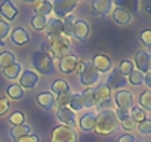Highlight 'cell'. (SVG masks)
Here are the masks:
<instances>
[{
  "label": "cell",
  "mask_w": 151,
  "mask_h": 142,
  "mask_svg": "<svg viewBox=\"0 0 151 142\" xmlns=\"http://www.w3.org/2000/svg\"><path fill=\"white\" fill-rule=\"evenodd\" d=\"M34 12L40 16H47L52 12V3L49 0H36L34 2Z\"/></svg>",
  "instance_id": "cell-25"
},
{
  "label": "cell",
  "mask_w": 151,
  "mask_h": 142,
  "mask_svg": "<svg viewBox=\"0 0 151 142\" xmlns=\"http://www.w3.org/2000/svg\"><path fill=\"white\" fill-rule=\"evenodd\" d=\"M15 64V55L12 52H2L0 53V68H6L9 65Z\"/></svg>",
  "instance_id": "cell-33"
},
{
  "label": "cell",
  "mask_w": 151,
  "mask_h": 142,
  "mask_svg": "<svg viewBox=\"0 0 151 142\" xmlns=\"http://www.w3.org/2000/svg\"><path fill=\"white\" fill-rule=\"evenodd\" d=\"M120 124H122V127H123L124 130H132V129L135 127V120H133L132 117H127V118H124L123 121H120Z\"/></svg>",
  "instance_id": "cell-42"
},
{
  "label": "cell",
  "mask_w": 151,
  "mask_h": 142,
  "mask_svg": "<svg viewBox=\"0 0 151 142\" xmlns=\"http://www.w3.org/2000/svg\"><path fill=\"white\" fill-rule=\"evenodd\" d=\"M145 11H147V12L151 15V6H145Z\"/></svg>",
  "instance_id": "cell-49"
},
{
  "label": "cell",
  "mask_w": 151,
  "mask_h": 142,
  "mask_svg": "<svg viewBox=\"0 0 151 142\" xmlns=\"http://www.w3.org/2000/svg\"><path fill=\"white\" fill-rule=\"evenodd\" d=\"M74 2H76V3H77V2H79V0H74Z\"/></svg>",
  "instance_id": "cell-53"
},
{
  "label": "cell",
  "mask_w": 151,
  "mask_h": 142,
  "mask_svg": "<svg viewBox=\"0 0 151 142\" xmlns=\"http://www.w3.org/2000/svg\"><path fill=\"white\" fill-rule=\"evenodd\" d=\"M6 93H8V98H11V99H22L24 95H25L24 93V89L19 85H11L8 87Z\"/></svg>",
  "instance_id": "cell-29"
},
{
  "label": "cell",
  "mask_w": 151,
  "mask_h": 142,
  "mask_svg": "<svg viewBox=\"0 0 151 142\" xmlns=\"http://www.w3.org/2000/svg\"><path fill=\"white\" fill-rule=\"evenodd\" d=\"M18 142H40V138H39L37 135H34V133H30V135L21 138Z\"/></svg>",
  "instance_id": "cell-45"
},
{
  "label": "cell",
  "mask_w": 151,
  "mask_h": 142,
  "mask_svg": "<svg viewBox=\"0 0 151 142\" xmlns=\"http://www.w3.org/2000/svg\"><path fill=\"white\" fill-rule=\"evenodd\" d=\"M138 132L142 133V135H150L151 133V120L145 118L144 121H141L138 124Z\"/></svg>",
  "instance_id": "cell-39"
},
{
  "label": "cell",
  "mask_w": 151,
  "mask_h": 142,
  "mask_svg": "<svg viewBox=\"0 0 151 142\" xmlns=\"http://www.w3.org/2000/svg\"><path fill=\"white\" fill-rule=\"evenodd\" d=\"M9 99L8 98H0V115H5L8 111H9Z\"/></svg>",
  "instance_id": "cell-41"
},
{
  "label": "cell",
  "mask_w": 151,
  "mask_h": 142,
  "mask_svg": "<svg viewBox=\"0 0 151 142\" xmlns=\"http://www.w3.org/2000/svg\"><path fill=\"white\" fill-rule=\"evenodd\" d=\"M12 42L18 46H24V44L30 43V33L25 28L18 27L12 31Z\"/></svg>",
  "instance_id": "cell-19"
},
{
  "label": "cell",
  "mask_w": 151,
  "mask_h": 142,
  "mask_svg": "<svg viewBox=\"0 0 151 142\" xmlns=\"http://www.w3.org/2000/svg\"><path fill=\"white\" fill-rule=\"evenodd\" d=\"M76 22V16L74 15H67L65 19L62 21V33L65 36H73V25Z\"/></svg>",
  "instance_id": "cell-30"
},
{
  "label": "cell",
  "mask_w": 151,
  "mask_h": 142,
  "mask_svg": "<svg viewBox=\"0 0 151 142\" xmlns=\"http://www.w3.org/2000/svg\"><path fill=\"white\" fill-rule=\"evenodd\" d=\"M46 24H47V19L46 16H40V15H34L31 18V27L36 30V31H42L46 28Z\"/></svg>",
  "instance_id": "cell-34"
},
{
  "label": "cell",
  "mask_w": 151,
  "mask_h": 142,
  "mask_svg": "<svg viewBox=\"0 0 151 142\" xmlns=\"http://www.w3.org/2000/svg\"><path fill=\"white\" fill-rule=\"evenodd\" d=\"M56 118L64 126H68V127H73V129L76 126V113L73 110H70V108H58Z\"/></svg>",
  "instance_id": "cell-13"
},
{
  "label": "cell",
  "mask_w": 151,
  "mask_h": 142,
  "mask_svg": "<svg viewBox=\"0 0 151 142\" xmlns=\"http://www.w3.org/2000/svg\"><path fill=\"white\" fill-rule=\"evenodd\" d=\"M139 105L142 107V110L145 111H151V90H144L139 95Z\"/></svg>",
  "instance_id": "cell-32"
},
{
  "label": "cell",
  "mask_w": 151,
  "mask_h": 142,
  "mask_svg": "<svg viewBox=\"0 0 151 142\" xmlns=\"http://www.w3.org/2000/svg\"><path fill=\"white\" fill-rule=\"evenodd\" d=\"M144 85H147L150 87V90H151V73H147L144 76Z\"/></svg>",
  "instance_id": "cell-48"
},
{
  "label": "cell",
  "mask_w": 151,
  "mask_h": 142,
  "mask_svg": "<svg viewBox=\"0 0 151 142\" xmlns=\"http://www.w3.org/2000/svg\"><path fill=\"white\" fill-rule=\"evenodd\" d=\"M74 8H76L74 0H53V3H52V12H55L58 19L70 15V12Z\"/></svg>",
  "instance_id": "cell-6"
},
{
  "label": "cell",
  "mask_w": 151,
  "mask_h": 142,
  "mask_svg": "<svg viewBox=\"0 0 151 142\" xmlns=\"http://www.w3.org/2000/svg\"><path fill=\"white\" fill-rule=\"evenodd\" d=\"M150 70H151V58H150Z\"/></svg>",
  "instance_id": "cell-52"
},
{
  "label": "cell",
  "mask_w": 151,
  "mask_h": 142,
  "mask_svg": "<svg viewBox=\"0 0 151 142\" xmlns=\"http://www.w3.org/2000/svg\"><path fill=\"white\" fill-rule=\"evenodd\" d=\"M139 40L145 46H151V30H144L139 34Z\"/></svg>",
  "instance_id": "cell-40"
},
{
  "label": "cell",
  "mask_w": 151,
  "mask_h": 142,
  "mask_svg": "<svg viewBox=\"0 0 151 142\" xmlns=\"http://www.w3.org/2000/svg\"><path fill=\"white\" fill-rule=\"evenodd\" d=\"M129 83L133 85V86H139V85H144V74L141 71H132L129 74Z\"/></svg>",
  "instance_id": "cell-36"
},
{
  "label": "cell",
  "mask_w": 151,
  "mask_h": 142,
  "mask_svg": "<svg viewBox=\"0 0 151 142\" xmlns=\"http://www.w3.org/2000/svg\"><path fill=\"white\" fill-rule=\"evenodd\" d=\"M111 99V89L107 85H99L95 89V107H108Z\"/></svg>",
  "instance_id": "cell-7"
},
{
  "label": "cell",
  "mask_w": 151,
  "mask_h": 142,
  "mask_svg": "<svg viewBox=\"0 0 151 142\" xmlns=\"http://www.w3.org/2000/svg\"><path fill=\"white\" fill-rule=\"evenodd\" d=\"M21 70H22V67H21L18 62H15V64H12V65H9V67L3 68V70H2V73H3V76H5V77H8V79L14 80V79L19 77Z\"/></svg>",
  "instance_id": "cell-27"
},
{
  "label": "cell",
  "mask_w": 151,
  "mask_h": 142,
  "mask_svg": "<svg viewBox=\"0 0 151 142\" xmlns=\"http://www.w3.org/2000/svg\"><path fill=\"white\" fill-rule=\"evenodd\" d=\"M113 3L116 5V8H122L127 11L130 15L133 12H138L139 8V0H113Z\"/></svg>",
  "instance_id": "cell-22"
},
{
  "label": "cell",
  "mask_w": 151,
  "mask_h": 142,
  "mask_svg": "<svg viewBox=\"0 0 151 142\" xmlns=\"http://www.w3.org/2000/svg\"><path fill=\"white\" fill-rule=\"evenodd\" d=\"M50 142H77V133L73 127L61 124L52 129Z\"/></svg>",
  "instance_id": "cell-5"
},
{
  "label": "cell",
  "mask_w": 151,
  "mask_h": 142,
  "mask_svg": "<svg viewBox=\"0 0 151 142\" xmlns=\"http://www.w3.org/2000/svg\"><path fill=\"white\" fill-rule=\"evenodd\" d=\"M79 71V80L82 85L85 86H93L98 80H99V73L96 71V68L92 65V62H79L77 70Z\"/></svg>",
  "instance_id": "cell-3"
},
{
  "label": "cell",
  "mask_w": 151,
  "mask_h": 142,
  "mask_svg": "<svg viewBox=\"0 0 151 142\" xmlns=\"http://www.w3.org/2000/svg\"><path fill=\"white\" fill-rule=\"evenodd\" d=\"M36 101H37V104L42 107V108H45V110H52L53 107H55V96H53V93L52 92H40L39 95H37V98H36Z\"/></svg>",
  "instance_id": "cell-18"
},
{
  "label": "cell",
  "mask_w": 151,
  "mask_h": 142,
  "mask_svg": "<svg viewBox=\"0 0 151 142\" xmlns=\"http://www.w3.org/2000/svg\"><path fill=\"white\" fill-rule=\"evenodd\" d=\"M135 142H138V141H135Z\"/></svg>",
  "instance_id": "cell-54"
},
{
  "label": "cell",
  "mask_w": 151,
  "mask_h": 142,
  "mask_svg": "<svg viewBox=\"0 0 151 142\" xmlns=\"http://www.w3.org/2000/svg\"><path fill=\"white\" fill-rule=\"evenodd\" d=\"M114 101H116V104L120 110H127L129 111V108L133 105V95H132V92H129L126 89H122V90L116 92Z\"/></svg>",
  "instance_id": "cell-9"
},
{
  "label": "cell",
  "mask_w": 151,
  "mask_h": 142,
  "mask_svg": "<svg viewBox=\"0 0 151 142\" xmlns=\"http://www.w3.org/2000/svg\"><path fill=\"white\" fill-rule=\"evenodd\" d=\"M37 82H39V77H37V74L34 73V71H31V70H25L24 73L19 76V86L21 87L33 89V87H36Z\"/></svg>",
  "instance_id": "cell-15"
},
{
  "label": "cell",
  "mask_w": 151,
  "mask_h": 142,
  "mask_svg": "<svg viewBox=\"0 0 151 142\" xmlns=\"http://www.w3.org/2000/svg\"><path fill=\"white\" fill-rule=\"evenodd\" d=\"M50 90H52V93H55V95H59V93L68 92V90H70V86H68V83H67L65 80H62V79H56V80L52 83V86H50Z\"/></svg>",
  "instance_id": "cell-28"
},
{
  "label": "cell",
  "mask_w": 151,
  "mask_h": 142,
  "mask_svg": "<svg viewBox=\"0 0 151 142\" xmlns=\"http://www.w3.org/2000/svg\"><path fill=\"white\" fill-rule=\"evenodd\" d=\"M91 33L89 24L85 19H76L74 25H73V36L77 40H86L88 36Z\"/></svg>",
  "instance_id": "cell-12"
},
{
  "label": "cell",
  "mask_w": 151,
  "mask_h": 142,
  "mask_svg": "<svg viewBox=\"0 0 151 142\" xmlns=\"http://www.w3.org/2000/svg\"><path fill=\"white\" fill-rule=\"evenodd\" d=\"M24 2H36V0H24Z\"/></svg>",
  "instance_id": "cell-51"
},
{
  "label": "cell",
  "mask_w": 151,
  "mask_h": 142,
  "mask_svg": "<svg viewBox=\"0 0 151 142\" xmlns=\"http://www.w3.org/2000/svg\"><path fill=\"white\" fill-rule=\"evenodd\" d=\"M24 120H25L24 113H21V111H15V113L11 115L9 123H11L12 126H19V124H24Z\"/></svg>",
  "instance_id": "cell-38"
},
{
  "label": "cell",
  "mask_w": 151,
  "mask_h": 142,
  "mask_svg": "<svg viewBox=\"0 0 151 142\" xmlns=\"http://www.w3.org/2000/svg\"><path fill=\"white\" fill-rule=\"evenodd\" d=\"M79 62H80V59L77 56L70 53V55H67V56L59 59V70L62 71L64 74H71V73H74V71L77 70Z\"/></svg>",
  "instance_id": "cell-8"
},
{
  "label": "cell",
  "mask_w": 151,
  "mask_h": 142,
  "mask_svg": "<svg viewBox=\"0 0 151 142\" xmlns=\"http://www.w3.org/2000/svg\"><path fill=\"white\" fill-rule=\"evenodd\" d=\"M31 64L34 65V68L39 71V73L46 74V76H47V74H52L53 71H55L52 59H50L46 53H43V52H40V50H37V52H34V53L31 55Z\"/></svg>",
  "instance_id": "cell-4"
},
{
  "label": "cell",
  "mask_w": 151,
  "mask_h": 142,
  "mask_svg": "<svg viewBox=\"0 0 151 142\" xmlns=\"http://www.w3.org/2000/svg\"><path fill=\"white\" fill-rule=\"evenodd\" d=\"M79 98H80V102H82V107L83 108L93 107L95 105V89L88 87L86 90H83L82 93H79Z\"/></svg>",
  "instance_id": "cell-23"
},
{
  "label": "cell",
  "mask_w": 151,
  "mask_h": 142,
  "mask_svg": "<svg viewBox=\"0 0 151 142\" xmlns=\"http://www.w3.org/2000/svg\"><path fill=\"white\" fill-rule=\"evenodd\" d=\"M150 55L145 52V50H139L135 53V65L138 67V71H141V73H147V71H150Z\"/></svg>",
  "instance_id": "cell-16"
},
{
  "label": "cell",
  "mask_w": 151,
  "mask_h": 142,
  "mask_svg": "<svg viewBox=\"0 0 151 142\" xmlns=\"http://www.w3.org/2000/svg\"><path fill=\"white\" fill-rule=\"evenodd\" d=\"M46 33L47 36H62V21L58 19V18H52L47 21L46 24Z\"/></svg>",
  "instance_id": "cell-21"
},
{
  "label": "cell",
  "mask_w": 151,
  "mask_h": 142,
  "mask_svg": "<svg viewBox=\"0 0 151 142\" xmlns=\"http://www.w3.org/2000/svg\"><path fill=\"white\" fill-rule=\"evenodd\" d=\"M9 33V24L5 21H0V40H3Z\"/></svg>",
  "instance_id": "cell-43"
},
{
  "label": "cell",
  "mask_w": 151,
  "mask_h": 142,
  "mask_svg": "<svg viewBox=\"0 0 151 142\" xmlns=\"http://www.w3.org/2000/svg\"><path fill=\"white\" fill-rule=\"evenodd\" d=\"M40 52H43V53H46L50 59H53V53H52V50L49 49V44H47V42H43L42 43V49H40Z\"/></svg>",
  "instance_id": "cell-47"
},
{
  "label": "cell",
  "mask_w": 151,
  "mask_h": 142,
  "mask_svg": "<svg viewBox=\"0 0 151 142\" xmlns=\"http://www.w3.org/2000/svg\"><path fill=\"white\" fill-rule=\"evenodd\" d=\"M92 65L96 68L98 73H108L113 67V61L108 55H104V53H98L93 56L92 59Z\"/></svg>",
  "instance_id": "cell-10"
},
{
  "label": "cell",
  "mask_w": 151,
  "mask_h": 142,
  "mask_svg": "<svg viewBox=\"0 0 151 142\" xmlns=\"http://www.w3.org/2000/svg\"><path fill=\"white\" fill-rule=\"evenodd\" d=\"M110 89H116V90H122V89H124V86L127 85V80H126V77L124 76H122L119 71H117V68L116 70H113L111 73H110V76H108V79H107V83H105Z\"/></svg>",
  "instance_id": "cell-11"
},
{
  "label": "cell",
  "mask_w": 151,
  "mask_h": 142,
  "mask_svg": "<svg viewBox=\"0 0 151 142\" xmlns=\"http://www.w3.org/2000/svg\"><path fill=\"white\" fill-rule=\"evenodd\" d=\"M120 123L114 114L113 110H104L99 114H96V121L93 130L99 136H110L119 129Z\"/></svg>",
  "instance_id": "cell-1"
},
{
  "label": "cell",
  "mask_w": 151,
  "mask_h": 142,
  "mask_svg": "<svg viewBox=\"0 0 151 142\" xmlns=\"http://www.w3.org/2000/svg\"><path fill=\"white\" fill-rule=\"evenodd\" d=\"M113 19H114L119 25H127V24L130 22V19H132V15H130L127 11L122 9V8H116V9L113 11Z\"/></svg>",
  "instance_id": "cell-24"
},
{
  "label": "cell",
  "mask_w": 151,
  "mask_h": 142,
  "mask_svg": "<svg viewBox=\"0 0 151 142\" xmlns=\"http://www.w3.org/2000/svg\"><path fill=\"white\" fill-rule=\"evenodd\" d=\"M117 71L122 74V76H129L132 71H133V62L132 61H129V59H123L120 64H119V68H117Z\"/></svg>",
  "instance_id": "cell-35"
},
{
  "label": "cell",
  "mask_w": 151,
  "mask_h": 142,
  "mask_svg": "<svg viewBox=\"0 0 151 142\" xmlns=\"http://www.w3.org/2000/svg\"><path fill=\"white\" fill-rule=\"evenodd\" d=\"M0 14L3 15V18H6L8 21H12L17 18L18 15V9L14 6V3L11 0H5V2L0 5Z\"/></svg>",
  "instance_id": "cell-20"
},
{
  "label": "cell",
  "mask_w": 151,
  "mask_h": 142,
  "mask_svg": "<svg viewBox=\"0 0 151 142\" xmlns=\"http://www.w3.org/2000/svg\"><path fill=\"white\" fill-rule=\"evenodd\" d=\"M3 46H5V42H3V40H0V47H3Z\"/></svg>",
  "instance_id": "cell-50"
},
{
  "label": "cell",
  "mask_w": 151,
  "mask_h": 142,
  "mask_svg": "<svg viewBox=\"0 0 151 142\" xmlns=\"http://www.w3.org/2000/svg\"><path fill=\"white\" fill-rule=\"evenodd\" d=\"M71 92L68 90V92H64V93H59L58 95V98L55 99V104H56V107L58 108H68V105H70V101H71Z\"/></svg>",
  "instance_id": "cell-31"
},
{
  "label": "cell",
  "mask_w": 151,
  "mask_h": 142,
  "mask_svg": "<svg viewBox=\"0 0 151 142\" xmlns=\"http://www.w3.org/2000/svg\"><path fill=\"white\" fill-rule=\"evenodd\" d=\"M95 121H96V113L88 111V113H85V114L80 117L79 126H80L82 130L91 132V130H93V127H95Z\"/></svg>",
  "instance_id": "cell-17"
},
{
  "label": "cell",
  "mask_w": 151,
  "mask_h": 142,
  "mask_svg": "<svg viewBox=\"0 0 151 142\" xmlns=\"http://www.w3.org/2000/svg\"><path fill=\"white\" fill-rule=\"evenodd\" d=\"M113 0H93L92 2V12L96 16H105L111 12Z\"/></svg>",
  "instance_id": "cell-14"
},
{
  "label": "cell",
  "mask_w": 151,
  "mask_h": 142,
  "mask_svg": "<svg viewBox=\"0 0 151 142\" xmlns=\"http://www.w3.org/2000/svg\"><path fill=\"white\" fill-rule=\"evenodd\" d=\"M30 133H31V127L28 124H25V123L24 124H19V126H14L11 129V136H12V139L15 142H18L21 138H24V136H27Z\"/></svg>",
  "instance_id": "cell-26"
},
{
  "label": "cell",
  "mask_w": 151,
  "mask_h": 142,
  "mask_svg": "<svg viewBox=\"0 0 151 142\" xmlns=\"http://www.w3.org/2000/svg\"><path fill=\"white\" fill-rule=\"evenodd\" d=\"M49 49L53 53V58H64L71 53V44L64 36H47Z\"/></svg>",
  "instance_id": "cell-2"
},
{
  "label": "cell",
  "mask_w": 151,
  "mask_h": 142,
  "mask_svg": "<svg viewBox=\"0 0 151 142\" xmlns=\"http://www.w3.org/2000/svg\"><path fill=\"white\" fill-rule=\"evenodd\" d=\"M135 141H136L135 136L130 135V133H124V135H122V136L117 139V142H135Z\"/></svg>",
  "instance_id": "cell-46"
},
{
  "label": "cell",
  "mask_w": 151,
  "mask_h": 142,
  "mask_svg": "<svg viewBox=\"0 0 151 142\" xmlns=\"http://www.w3.org/2000/svg\"><path fill=\"white\" fill-rule=\"evenodd\" d=\"M114 114H116L117 120H120V121H123L124 118L130 117V115H129V111H127V110H120V108H117V111H114Z\"/></svg>",
  "instance_id": "cell-44"
},
{
  "label": "cell",
  "mask_w": 151,
  "mask_h": 142,
  "mask_svg": "<svg viewBox=\"0 0 151 142\" xmlns=\"http://www.w3.org/2000/svg\"><path fill=\"white\" fill-rule=\"evenodd\" d=\"M130 117H132L135 121L141 123V121H144V120L147 118V113H145L142 108H139V107H133L132 111H130Z\"/></svg>",
  "instance_id": "cell-37"
}]
</instances>
